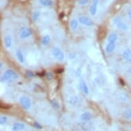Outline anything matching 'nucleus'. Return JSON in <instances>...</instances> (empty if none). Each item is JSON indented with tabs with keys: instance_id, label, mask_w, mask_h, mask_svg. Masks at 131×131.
<instances>
[{
	"instance_id": "20e7f679",
	"label": "nucleus",
	"mask_w": 131,
	"mask_h": 131,
	"mask_svg": "<svg viewBox=\"0 0 131 131\" xmlns=\"http://www.w3.org/2000/svg\"><path fill=\"white\" fill-rule=\"evenodd\" d=\"M32 35V30L29 29L28 28L26 27H23L20 29L19 32V35L20 39H24L26 38L30 37Z\"/></svg>"
},
{
	"instance_id": "4be33fe9",
	"label": "nucleus",
	"mask_w": 131,
	"mask_h": 131,
	"mask_svg": "<svg viewBox=\"0 0 131 131\" xmlns=\"http://www.w3.org/2000/svg\"><path fill=\"white\" fill-rule=\"evenodd\" d=\"M39 16H40V13L39 12H35V13H34V14L32 15V19L34 20V21H37L38 19L39 18Z\"/></svg>"
},
{
	"instance_id": "f8f14e48",
	"label": "nucleus",
	"mask_w": 131,
	"mask_h": 131,
	"mask_svg": "<svg viewBox=\"0 0 131 131\" xmlns=\"http://www.w3.org/2000/svg\"><path fill=\"white\" fill-rule=\"evenodd\" d=\"M12 42H13V40H12V37H11L10 35H7V36L5 37L4 45L7 48H10V47H11V45H12Z\"/></svg>"
},
{
	"instance_id": "a878e982",
	"label": "nucleus",
	"mask_w": 131,
	"mask_h": 131,
	"mask_svg": "<svg viewBox=\"0 0 131 131\" xmlns=\"http://www.w3.org/2000/svg\"><path fill=\"white\" fill-rule=\"evenodd\" d=\"M89 2V0H79V4L81 6H84L86 4H87Z\"/></svg>"
},
{
	"instance_id": "aec40b11",
	"label": "nucleus",
	"mask_w": 131,
	"mask_h": 131,
	"mask_svg": "<svg viewBox=\"0 0 131 131\" xmlns=\"http://www.w3.org/2000/svg\"><path fill=\"white\" fill-rule=\"evenodd\" d=\"M70 26H71V28L72 30H75L78 26V21L75 19L71 20V22H70Z\"/></svg>"
},
{
	"instance_id": "b1692460",
	"label": "nucleus",
	"mask_w": 131,
	"mask_h": 131,
	"mask_svg": "<svg viewBox=\"0 0 131 131\" xmlns=\"http://www.w3.org/2000/svg\"><path fill=\"white\" fill-rule=\"evenodd\" d=\"M26 75H27V76H28L29 78L35 77V74L32 73V71H29V70H28V71H26Z\"/></svg>"
},
{
	"instance_id": "9b49d317",
	"label": "nucleus",
	"mask_w": 131,
	"mask_h": 131,
	"mask_svg": "<svg viewBox=\"0 0 131 131\" xmlns=\"http://www.w3.org/2000/svg\"><path fill=\"white\" fill-rule=\"evenodd\" d=\"M25 128V125L22 123H15L13 124V131H20L24 130Z\"/></svg>"
},
{
	"instance_id": "6e6552de",
	"label": "nucleus",
	"mask_w": 131,
	"mask_h": 131,
	"mask_svg": "<svg viewBox=\"0 0 131 131\" xmlns=\"http://www.w3.org/2000/svg\"><path fill=\"white\" fill-rule=\"evenodd\" d=\"M92 118V115L89 112H85L82 114L80 119L82 122H89Z\"/></svg>"
},
{
	"instance_id": "4468645a",
	"label": "nucleus",
	"mask_w": 131,
	"mask_h": 131,
	"mask_svg": "<svg viewBox=\"0 0 131 131\" xmlns=\"http://www.w3.org/2000/svg\"><path fill=\"white\" fill-rule=\"evenodd\" d=\"M118 39V36L115 33H111L110 34L109 36H108V43H115Z\"/></svg>"
},
{
	"instance_id": "dca6fc26",
	"label": "nucleus",
	"mask_w": 131,
	"mask_h": 131,
	"mask_svg": "<svg viewBox=\"0 0 131 131\" xmlns=\"http://www.w3.org/2000/svg\"><path fill=\"white\" fill-rule=\"evenodd\" d=\"M41 4L45 6H52L53 5V2L52 0H39Z\"/></svg>"
},
{
	"instance_id": "5701e85b",
	"label": "nucleus",
	"mask_w": 131,
	"mask_h": 131,
	"mask_svg": "<svg viewBox=\"0 0 131 131\" xmlns=\"http://www.w3.org/2000/svg\"><path fill=\"white\" fill-rule=\"evenodd\" d=\"M7 120H8V118H7L6 116H1V117H0V124H1V125L5 124L7 122Z\"/></svg>"
},
{
	"instance_id": "a211bd4d",
	"label": "nucleus",
	"mask_w": 131,
	"mask_h": 131,
	"mask_svg": "<svg viewBox=\"0 0 131 131\" xmlns=\"http://www.w3.org/2000/svg\"><path fill=\"white\" fill-rule=\"evenodd\" d=\"M50 42V37L49 35H45L43 37L42 39V43L43 45H47L49 44V43Z\"/></svg>"
},
{
	"instance_id": "7c9ffc66",
	"label": "nucleus",
	"mask_w": 131,
	"mask_h": 131,
	"mask_svg": "<svg viewBox=\"0 0 131 131\" xmlns=\"http://www.w3.org/2000/svg\"><path fill=\"white\" fill-rule=\"evenodd\" d=\"M37 75H39V76H41V77H42V76H43V75H45V72H44V71H41V73H37Z\"/></svg>"
},
{
	"instance_id": "473e14b6",
	"label": "nucleus",
	"mask_w": 131,
	"mask_h": 131,
	"mask_svg": "<svg viewBox=\"0 0 131 131\" xmlns=\"http://www.w3.org/2000/svg\"><path fill=\"white\" fill-rule=\"evenodd\" d=\"M63 15H64V14H63V13H61V14H60V18L63 17Z\"/></svg>"
},
{
	"instance_id": "cd10ccee",
	"label": "nucleus",
	"mask_w": 131,
	"mask_h": 131,
	"mask_svg": "<svg viewBox=\"0 0 131 131\" xmlns=\"http://www.w3.org/2000/svg\"><path fill=\"white\" fill-rule=\"evenodd\" d=\"M47 78L48 80H52V78H53V76H52V74L51 73H47Z\"/></svg>"
},
{
	"instance_id": "1a4fd4ad",
	"label": "nucleus",
	"mask_w": 131,
	"mask_h": 131,
	"mask_svg": "<svg viewBox=\"0 0 131 131\" xmlns=\"http://www.w3.org/2000/svg\"><path fill=\"white\" fill-rule=\"evenodd\" d=\"M80 89H81L85 94H89V88L84 80H80Z\"/></svg>"
},
{
	"instance_id": "2eb2a0df",
	"label": "nucleus",
	"mask_w": 131,
	"mask_h": 131,
	"mask_svg": "<svg viewBox=\"0 0 131 131\" xmlns=\"http://www.w3.org/2000/svg\"><path fill=\"white\" fill-rule=\"evenodd\" d=\"M16 54H17V57L18 60L20 62H24V54L22 53V52L20 50H17L16 52Z\"/></svg>"
},
{
	"instance_id": "39448f33",
	"label": "nucleus",
	"mask_w": 131,
	"mask_h": 131,
	"mask_svg": "<svg viewBox=\"0 0 131 131\" xmlns=\"http://www.w3.org/2000/svg\"><path fill=\"white\" fill-rule=\"evenodd\" d=\"M19 102L23 108L26 110L30 109L32 106V102L30 98H28L27 97H21L19 99Z\"/></svg>"
},
{
	"instance_id": "ddd939ff",
	"label": "nucleus",
	"mask_w": 131,
	"mask_h": 131,
	"mask_svg": "<svg viewBox=\"0 0 131 131\" xmlns=\"http://www.w3.org/2000/svg\"><path fill=\"white\" fill-rule=\"evenodd\" d=\"M115 49V43H108L106 47V52L107 53H111Z\"/></svg>"
},
{
	"instance_id": "9d476101",
	"label": "nucleus",
	"mask_w": 131,
	"mask_h": 131,
	"mask_svg": "<svg viewBox=\"0 0 131 131\" xmlns=\"http://www.w3.org/2000/svg\"><path fill=\"white\" fill-rule=\"evenodd\" d=\"M123 58L128 62H131V49H127L123 52Z\"/></svg>"
},
{
	"instance_id": "6ab92c4d",
	"label": "nucleus",
	"mask_w": 131,
	"mask_h": 131,
	"mask_svg": "<svg viewBox=\"0 0 131 131\" xmlns=\"http://www.w3.org/2000/svg\"><path fill=\"white\" fill-rule=\"evenodd\" d=\"M119 98L123 102H128L129 100L128 95L126 93H120V95H119Z\"/></svg>"
},
{
	"instance_id": "f3484780",
	"label": "nucleus",
	"mask_w": 131,
	"mask_h": 131,
	"mask_svg": "<svg viewBox=\"0 0 131 131\" xmlns=\"http://www.w3.org/2000/svg\"><path fill=\"white\" fill-rule=\"evenodd\" d=\"M124 117L127 119H131V108H128L124 111Z\"/></svg>"
},
{
	"instance_id": "c85d7f7f",
	"label": "nucleus",
	"mask_w": 131,
	"mask_h": 131,
	"mask_svg": "<svg viewBox=\"0 0 131 131\" xmlns=\"http://www.w3.org/2000/svg\"><path fill=\"white\" fill-rule=\"evenodd\" d=\"M34 125H35V126L37 128H39V129H41L42 128V126H41V125L39 124H38V123L35 122V124H34Z\"/></svg>"
},
{
	"instance_id": "412c9836",
	"label": "nucleus",
	"mask_w": 131,
	"mask_h": 131,
	"mask_svg": "<svg viewBox=\"0 0 131 131\" xmlns=\"http://www.w3.org/2000/svg\"><path fill=\"white\" fill-rule=\"evenodd\" d=\"M78 101V100L77 97H72L69 100V103L72 104V105H75V104H77Z\"/></svg>"
},
{
	"instance_id": "393cba45",
	"label": "nucleus",
	"mask_w": 131,
	"mask_h": 131,
	"mask_svg": "<svg viewBox=\"0 0 131 131\" xmlns=\"http://www.w3.org/2000/svg\"><path fill=\"white\" fill-rule=\"evenodd\" d=\"M0 107H1V108H2V109H8V108H10V106L7 105V104H1Z\"/></svg>"
},
{
	"instance_id": "2f4dec72",
	"label": "nucleus",
	"mask_w": 131,
	"mask_h": 131,
	"mask_svg": "<svg viewBox=\"0 0 131 131\" xmlns=\"http://www.w3.org/2000/svg\"><path fill=\"white\" fill-rule=\"evenodd\" d=\"M128 18L131 20V10H130L128 13Z\"/></svg>"
},
{
	"instance_id": "bb28decb",
	"label": "nucleus",
	"mask_w": 131,
	"mask_h": 131,
	"mask_svg": "<svg viewBox=\"0 0 131 131\" xmlns=\"http://www.w3.org/2000/svg\"><path fill=\"white\" fill-rule=\"evenodd\" d=\"M64 71V69H62V68H60V69H57L55 70V72H56V73H62Z\"/></svg>"
},
{
	"instance_id": "7ed1b4c3",
	"label": "nucleus",
	"mask_w": 131,
	"mask_h": 131,
	"mask_svg": "<svg viewBox=\"0 0 131 131\" xmlns=\"http://www.w3.org/2000/svg\"><path fill=\"white\" fill-rule=\"evenodd\" d=\"M114 24H115L117 26V27L119 28V29H120L122 30H127L128 29V26L127 25L125 22H124L122 20L120 17H117L115 18V19H114Z\"/></svg>"
},
{
	"instance_id": "423d86ee",
	"label": "nucleus",
	"mask_w": 131,
	"mask_h": 131,
	"mask_svg": "<svg viewBox=\"0 0 131 131\" xmlns=\"http://www.w3.org/2000/svg\"><path fill=\"white\" fill-rule=\"evenodd\" d=\"M80 23H81L82 24H83L84 26H91L93 25V23L92 20L89 19L87 17H85V16H82V17H80L79 19Z\"/></svg>"
},
{
	"instance_id": "c756f323",
	"label": "nucleus",
	"mask_w": 131,
	"mask_h": 131,
	"mask_svg": "<svg viewBox=\"0 0 131 131\" xmlns=\"http://www.w3.org/2000/svg\"><path fill=\"white\" fill-rule=\"evenodd\" d=\"M127 73H128L129 75H131V66L130 67H129L128 69H127Z\"/></svg>"
},
{
	"instance_id": "f03ea898",
	"label": "nucleus",
	"mask_w": 131,
	"mask_h": 131,
	"mask_svg": "<svg viewBox=\"0 0 131 131\" xmlns=\"http://www.w3.org/2000/svg\"><path fill=\"white\" fill-rule=\"evenodd\" d=\"M52 55L54 58H56L58 60H63L64 58V53L62 52V51L60 50V48H58L57 47H54L52 48Z\"/></svg>"
},
{
	"instance_id": "0eeeda50",
	"label": "nucleus",
	"mask_w": 131,
	"mask_h": 131,
	"mask_svg": "<svg viewBox=\"0 0 131 131\" xmlns=\"http://www.w3.org/2000/svg\"><path fill=\"white\" fill-rule=\"evenodd\" d=\"M98 3H99V0H93L92 4L89 8V13L92 16H95L96 15Z\"/></svg>"
},
{
	"instance_id": "f257e3e1",
	"label": "nucleus",
	"mask_w": 131,
	"mask_h": 131,
	"mask_svg": "<svg viewBox=\"0 0 131 131\" xmlns=\"http://www.w3.org/2000/svg\"><path fill=\"white\" fill-rule=\"evenodd\" d=\"M19 78V75L12 69H8L4 72L2 78H1V81L4 82H9L12 80H16Z\"/></svg>"
}]
</instances>
